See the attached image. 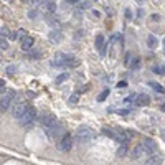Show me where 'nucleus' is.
<instances>
[{"mask_svg":"<svg viewBox=\"0 0 165 165\" xmlns=\"http://www.w3.org/2000/svg\"><path fill=\"white\" fill-rule=\"evenodd\" d=\"M94 137H96V132H94L91 127L81 126V127H78V130H76V139H78L79 142H89V140L94 139Z\"/></svg>","mask_w":165,"mask_h":165,"instance_id":"1","label":"nucleus"},{"mask_svg":"<svg viewBox=\"0 0 165 165\" xmlns=\"http://www.w3.org/2000/svg\"><path fill=\"white\" fill-rule=\"evenodd\" d=\"M46 132H48V136L50 137H63V132H65V124L63 122H60V121H56L55 124H51L50 127H46Z\"/></svg>","mask_w":165,"mask_h":165,"instance_id":"2","label":"nucleus"},{"mask_svg":"<svg viewBox=\"0 0 165 165\" xmlns=\"http://www.w3.org/2000/svg\"><path fill=\"white\" fill-rule=\"evenodd\" d=\"M71 147H73V137L68 136V134H65V136L58 140V150L69 152V150H71Z\"/></svg>","mask_w":165,"mask_h":165,"instance_id":"3","label":"nucleus"},{"mask_svg":"<svg viewBox=\"0 0 165 165\" xmlns=\"http://www.w3.org/2000/svg\"><path fill=\"white\" fill-rule=\"evenodd\" d=\"M13 97H15V91H8V93L0 99V111H7V109H10V102H12Z\"/></svg>","mask_w":165,"mask_h":165,"instance_id":"4","label":"nucleus"},{"mask_svg":"<svg viewBox=\"0 0 165 165\" xmlns=\"http://www.w3.org/2000/svg\"><path fill=\"white\" fill-rule=\"evenodd\" d=\"M142 147H144V150H145V152H149L150 155H154L155 150H157V144H155V140L145 137V139L142 140Z\"/></svg>","mask_w":165,"mask_h":165,"instance_id":"5","label":"nucleus"},{"mask_svg":"<svg viewBox=\"0 0 165 165\" xmlns=\"http://www.w3.org/2000/svg\"><path fill=\"white\" fill-rule=\"evenodd\" d=\"M35 117H36V109L30 106L28 111L25 112V116H23V117L20 119V122H22V124H30V122L35 121Z\"/></svg>","mask_w":165,"mask_h":165,"instance_id":"6","label":"nucleus"},{"mask_svg":"<svg viewBox=\"0 0 165 165\" xmlns=\"http://www.w3.org/2000/svg\"><path fill=\"white\" fill-rule=\"evenodd\" d=\"M30 106H25V104H17L13 109H12V114H13V117L17 119H22L23 116H25V112L28 111Z\"/></svg>","mask_w":165,"mask_h":165,"instance_id":"7","label":"nucleus"},{"mask_svg":"<svg viewBox=\"0 0 165 165\" xmlns=\"http://www.w3.org/2000/svg\"><path fill=\"white\" fill-rule=\"evenodd\" d=\"M40 121H41V124H43L45 127H50L51 124H55V122H56V119H55V116L51 114V112H45V114H41Z\"/></svg>","mask_w":165,"mask_h":165,"instance_id":"8","label":"nucleus"},{"mask_svg":"<svg viewBox=\"0 0 165 165\" xmlns=\"http://www.w3.org/2000/svg\"><path fill=\"white\" fill-rule=\"evenodd\" d=\"M66 60H68V55L56 53V56H55L53 61H51V65H55V66H66Z\"/></svg>","mask_w":165,"mask_h":165,"instance_id":"9","label":"nucleus"},{"mask_svg":"<svg viewBox=\"0 0 165 165\" xmlns=\"http://www.w3.org/2000/svg\"><path fill=\"white\" fill-rule=\"evenodd\" d=\"M96 48L99 50L101 55H104L106 53V43H104V36L101 35H96Z\"/></svg>","mask_w":165,"mask_h":165,"instance_id":"10","label":"nucleus"},{"mask_svg":"<svg viewBox=\"0 0 165 165\" xmlns=\"http://www.w3.org/2000/svg\"><path fill=\"white\" fill-rule=\"evenodd\" d=\"M33 43H35L33 38H32V36H28V35H27L25 38L20 40V46H22V50H30V48L33 46Z\"/></svg>","mask_w":165,"mask_h":165,"instance_id":"11","label":"nucleus"},{"mask_svg":"<svg viewBox=\"0 0 165 165\" xmlns=\"http://www.w3.org/2000/svg\"><path fill=\"white\" fill-rule=\"evenodd\" d=\"M61 40H63V33L60 30H51L50 32V41L51 43H60Z\"/></svg>","mask_w":165,"mask_h":165,"instance_id":"12","label":"nucleus"},{"mask_svg":"<svg viewBox=\"0 0 165 165\" xmlns=\"http://www.w3.org/2000/svg\"><path fill=\"white\" fill-rule=\"evenodd\" d=\"M144 152H145V150H144L142 145H136V147L132 149V152H130V158H132V160H137V158L142 157Z\"/></svg>","mask_w":165,"mask_h":165,"instance_id":"13","label":"nucleus"},{"mask_svg":"<svg viewBox=\"0 0 165 165\" xmlns=\"http://www.w3.org/2000/svg\"><path fill=\"white\" fill-rule=\"evenodd\" d=\"M145 165H162V157L158 154L150 155V157L147 158V162H145Z\"/></svg>","mask_w":165,"mask_h":165,"instance_id":"14","label":"nucleus"},{"mask_svg":"<svg viewBox=\"0 0 165 165\" xmlns=\"http://www.w3.org/2000/svg\"><path fill=\"white\" fill-rule=\"evenodd\" d=\"M149 102H150V99H149L147 94H139V96H137V99H136V104L137 106H147Z\"/></svg>","mask_w":165,"mask_h":165,"instance_id":"15","label":"nucleus"},{"mask_svg":"<svg viewBox=\"0 0 165 165\" xmlns=\"http://www.w3.org/2000/svg\"><path fill=\"white\" fill-rule=\"evenodd\" d=\"M127 152H129V145H127V142L121 144V145H119V149H117V155H119V157H124Z\"/></svg>","mask_w":165,"mask_h":165,"instance_id":"16","label":"nucleus"},{"mask_svg":"<svg viewBox=\"0 0 165 165\" xmlns=\"http://www.w3.org/2000/svg\"><path fill=\"white\" fill-rule=\"evenodd\" d=\"M147 45H149V48H157V38H155L154 35H149L147 36Z\"/></svg>","mask_w":165,"mask_h":165,"instance_id":"17","label":"nucleus"},{"mask_svg":"<svg viewBox=\"0 0 165 165\" xmlns=\"http://www.w3.org/2000/svg\"><path fill=\"white\" fill-rule=\"evenodd\" d=\"M78 63L79 61L76 60L74 56H69L68 55V60H66V66H68V68H71V66H78Z\"/></svg>","mask_w":165,"mask_h":165,"instance_id":"18","label":"nucleus"},{"mask_svg":"<svg viewBox=\"0 0 165 165\" xmlns=\"http://www.w3.org/2000/svg\"><path fill=\"white\" fill-rule=\"evenodd\" d=\"M91 2L89 0H82V2H78V7L81 8V10H86V8H91Z\"/></svg>","mask_w":165,"mask_h":165,"instance_id":"19","label":"nucleus"},{"mask_svg":"<svg viewBox=\"0 0 165 165\" xmlns=\"http://www.w3.org/2000/svg\"><path fill=\"white\" fill-rule=\"evenodd\" d=\"M45 7H46V10L51 12V13L56 10V4H55V2H46V4H45Z\"/></svg>","mask_w":165,"mask_h":165,"instance_id":"20","label":"nucleus"},{"mask_svg":"<svg viewBox=\"0 0 165 165\" xmlns=\"http://www.w3.org/2000/svg\"><path fill=\"white\" fill-rule=\"evenodd\" d=\"M7 48H8L7 40H5L4 36H0V50H7Z\"/></svg>","mask_w":165,"mask_h":165,"instance_id":"21","label":"nucleus"},{"mask_svg":"<svg viewBox=\"0 0 165 165\" xmlns=\"http://www.w3.org/2000/svg\"><path fill=\"white\" fill-rule=\"evenodd\" d=\"M66 79H68V73H63V74H60L56 78V82H58V84H61V82L66 81Z\"/></svg>","mask_w":165,"mask_h":165,"instance_id":"22","label":"nucleus"},{"mask_svg":"<svg viewBox=\"0 0 165 165\" xmlns=\"http://www.w3.org/2000/svg\"><path fill=\"white\" fill-rule=\"evenodd\" d=\"M154 73H158V74H165V65L155 66V68H154Z\"/></svg>","mask_w":165,"mask_h":165,"instance_id":"23","label":"nucleus"},{"mask_svg":"<svg viewBox=\"0 0 165 165\" xmlns=\"http://www.w3.org/2000/svg\"><path fill=\"white\" fill-rule=\"evenodd\" d=\"M139 63H140V61H139V58H134V60L132 61H130V68H134V69H137V68H139Z\"/></svg>","mask_w":165,"mask_h":165,"instance_id":"24","label":"nucleus"},{"mask_svg":"<svg viewBox=\"0 0 165 165\" xmlns=\"http://www.w3.org/2000/svg\"><path fill=\"white\" fill-rule=\"evenodd\" d=\"M40 55H41L40 51H30V55H28V56L32 58V60H38V58H41Z\"/></svg>","mask_w":165,"mask_h":165,"instance_id":"25","label":"nucleus"},{"mask_svg":"<svg viewBox=\"0 0 165 165\" xmlns=\"http://www.w3.org/2000/svg\"><path fill=\"white\" fill-rule=\"evenodd\" d=\"M150 86L154 88L155 91H158V93H164V88H162L160 84H157V82H150Z\"/></svg>","mask_w":165,"mask_h":165,"instance_id":"26","label":"nucleus"},{"mask_svg":"<svg viewBox=\"0 0 165 165\" xmlns=\"http://www.w3.org/2000/svg\"><path fill=\"white\" fill-rule=\"evenodd\" d=\"M108 94H109V91H108V89H106V91H104V93H101V94H99V96H97V101H104V99H106V97H108Z\"/></svg>","mask_w":165,"mask_h":165,"instance_id":"27","label":"nucleus"},{"mask_svg":"<svg viewBox=\"0 0 165 165\" xmlns=\"http://www.w3.org/2000/svg\"><path fill=\"white\" fill-rule=\"evenodd\" d=\"M137 99V94H130V96L126 97V102H130V101H136Z\"/></svg>","mask_w":165,"mask_h":165,"instance_id":"28","label":"nucleus"},{"mask_svg":"<svg viewBox=\"0 0 165 165\" xmlns=\"http://www.w3.org/2000/svg\"><path fill=\"white\" fill-rule=\"evenodd\" d=\"M7 73H8V74H13V73H15V66H8Z\"/></svg>","mask_w":165,"mask_h":165,"instance_id":"29","label":"nucleus"},{"mask_svg":"<svg viewBox=\"0 0 165 165\" xmlns=\"http://www.w3.org/2000/svg\"><path fill=\"white\" fill-rule=\"evenodd\" d=\"M69 102H71V104H74V102H78V96H76V94H74V96H73L71 99H69Z\"/></svg>","mask_w":165,"mask_h":165,"instance_id":"30","label":"nucleus"},{"mask_svg":"<svg viewBox=\"0 0 165 165\" xmlns=\"http://www.w3.org/2000/svg\"><path fill=\"white\" fill-rule=\"evenodd\" d=\"M126 17L129 18V20H130V18H132V12H130L129 8H127V10H126Z\"/></svg>","mask_w":165,"mask_h":165,"instance_id":"31","label":"nucleus"},{"mask_svg":"<svg viewBox=\"0 0 165 165\" xmlns=\"http://www.w3.org/2000/svg\"><path fill=\"white\" fill-rule=\"evenodd\" d=\"M4 84H5V82H4V79H0V89L4 88Z\"/></svg>","mask_w":165,"mask_h":165,"instance_id":"32","label":"nucleus"},{"mask_svg":"<svg viewBox=\"0 0 165 165\" xmlns=\"http://www.w3.org/2000/svg\"><path fill=\"white\" fill-rule=\"evenodd\" d=\"M162 111H165V102H164V104H162Z\"/></svg>","mask_w":165,"mask_h":165,"instance_id":"33","label":"nucleus"},{"mask_svg":"<svg viewBox=\"0 0 165 165\" xmlns=\"http://www.w3.org/2000/svg\"><path fill=\"white\" fill-rule=\"evenodd\" d=\"M0 58H2V56H0Z\"/></svg>","mask_w":165,"mask_h":165,"instance_id":"34","label":"nucleus"}]
</instances>
